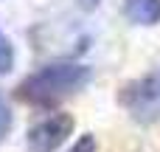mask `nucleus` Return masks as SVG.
Listing matches in <instances>:
<instances>
[{
  "label": "nucleus",
  "instance_id": "6e6552de",
  "mask_svg": "<svg viewBox=\"0 0 160 152\" xmlns=\"http://www.w3.org/2000/svg\"><path fill=\"white\" fill-rule=\"evenodd\" d=\"M73 3H79V6H82V8H93V6H96V3H98V0H73Z\"/></svg>",
  "mask_w": 160,
  "mask_h": 152
},
{
  "label": "nucleus",
  "instance_id": "f03ea898",
  "mask_svg": "<svg viewBox=\"0 0 160 152\" xmlns=\"http://www.w3.org/2000/svg\"><path fill=\"white\" fill-rule=\"evenodd\" d=\"M118 102L141 124L160 121V68L141 76V79L127 82L118 93Z\"/></svg>",
  "mask_w": 160,
  "mask_h": 152
},
{
  "label": "nucleus",
  "instance_id": "0eeeda50",
  "mask_svg": "<svg viewBox=\"0 0 160 152\" xmlns=\"http://www.w3.org/2000/svg\"><path fill=\"white\" fill-rule=\"evenodd\" d=\"M68 152H96V138L93 135H82Z\"/></svg>",
  "mask_w": 160,
  "mask_h": 152
},
{
  "label": "nucleus",
  "instance_id": "f257e3e1",
  "mask_svg": "<svg viewBox=\"0 0 160 152\" xmlns=\"http://www.w3.org/2000/svg\"><path fill=\"white\" fill-rule=\"evenodd\" d=\"M90 68L87 65H76V62H56V65H45L39 71H34L31 76H25L14 96L31 107H56L59 102L70 99L73 93L84 90L90 82Z\"/></svg>",
  "mask_w": 160,
  "mask_h": 152
},
{
  "label": "nucleus",
  "instance_id": "39448f33",
  "mask_svg": "<svg viewBox=\"0 0 160 152\" xmlns=\"http://www.w3.org/2000/svg\"><path fill=\"white\" fill-rule=\"evenodd\" d=\"M11 65H14V48H11V42H8V39L3 37V31H0V76L8 73Z\"/></svg>",
  "mask_w": 160,
  "mask_h": 152
},
{
  "label": "nucleus",
  "instance_id": "423d86ee",
  "mask_svg": "<svg viewBox=\"0 0 160 152\" xmlns=\"http://www.w3.org/2000/svg\"><path fill=\"white\" fill-rule=\"evenodd\" d=\"M11 124H14V118H11V110H8V104L3 102V96H0V141L8 135Z\"/></svg>",
  "mask_w": 160,
  "mask_h": 152
},
{
  "label": "nucleus",
  "instance_id": "20e7f679",
  "mask_svg": "<svg viewBox=\"0 0 160 152\" xmlns=\"http://www.w3.org/2000/svg\"><path fill=\"white\" fill-rule=\"evenodd\" d=\"M124 14L135 25H155L160 23V0H127Z\"/></svg>",
  "mask_w": 160,
  "mask_h": 152
},
{
  "label": "nucleus",
  "instance_id": "7ed1b4c3",
  "mask_svg": "<svg viewBox=\"0 0 160 152\" xmlns=\"http://www.w3.org/2000/svg\"><path fill=\"white\" fill-rule=\"evenodd\" d=\"M73 133V116L68 113H53L42 121H37L31 130H28V152H56L65 141L68 135Z\"/></svg>",
  "mask_w": 160,
  "mask_h": 152
}]
</instances>
